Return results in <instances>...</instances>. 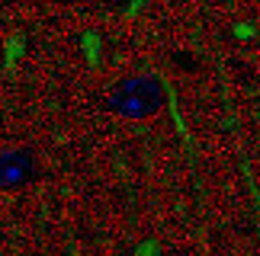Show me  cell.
Returning a JSON list of instances; mask_svg holds the SVG:
<instances>
[{
    "mask_svg": "<svg viewBox=\"0 0 260 256\" xmlns=\"http://www.w3.org/2000/svg\"><path fill=\"white\" fill-rule=\"evenodd\" d=\"M109 106L116 112L128 115V119H145V115L157 112L161 106V90L151 77H128L116 87V93L109 96Z\"/></svg>",
    "mask_w": 260,
    "mask_h": 256,
    "instance_id": "1",
    "label": "cell"
},
{
    "mask_svg": "<svg viewBox=\"0 0 260 256\" xmlns=\"http://www.w3.org/2000/svg\"><path fill=\"white\" fill-rule=\"evenodd\" d=\"M32 173V160L19 151H0V189H13Z\"/></svg>",
    "mask_w": 260,
    "mask_h": 256,
    "instance_id": "2",
    "label": "cell"
}]
</instances>
